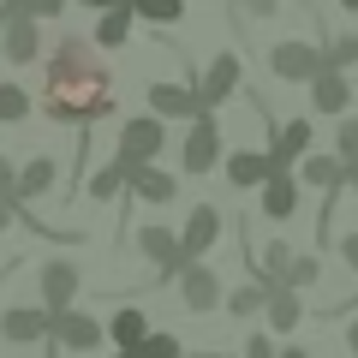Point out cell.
<instances>
[{
    "instance_id": "1",
    "label": "cell",
    "mask_w": 358,
    "mask_h": 358,
    "mask_svg": "<svg viewBox=\"0 0 358 358\" xmlns=\"http://www.w3.org/2000/svg\"><path fill=\"white\" fill-rule=\"evenodd\" d=\"M42 114L54 126H96L114 114V78L102 66V42L96 36H72L66 30L48 54L42 72Z\"/></svg>"
},
{
    "instance_id": "2",
    "label": "cell",
    "mask_w": 358,
    "mask_h": 358,
    "mask_svg": "<svg viewBox=\"0 0 358 358\" xmlns=\"http://www.w3.org/2000/svg\"><path fill=\"white\" fill-rule=\"evenodd\" d=\"M131 245L143 251V263L155 268V281H173L179 268H185V245H179V227H167V221H150V227L131 233Z\"/></svg>"
},
{
    "instance_id": "3",
    "label": "cell",
    "mask_w": 358,
    "mask_h": 358,
    "mask_svg": "<svg viewBox=\"0 0 358 358\" xmlns=\"http://www.w3.org/2000/svg\"><path fill=\"white\" fill-rule=\"evenodd\" d=\"M221 143H227V138H221V126H215V108H209V114H197V120H192L185 143H179V167L203 179L209 167H221V162H227V155H221Z\"/></svg>"
},
{
    "instance_id": "4",
    "label": "cell",
    "mask_w": 358,
    "mask_h": 358,
    "mask_svg": "<svg viewBox=\"0 0 358 358\" xmlns=\"http://www.w3.org/2000/svg\"><path fill=\"white\" fill-rule=\"evenodd\" d=\"M162 143H167V120H162V114H138V120L120 126L114 155H126L131 167H138V162H162Z\"/></svg>"
},
{
    "instance_id": "5",
    "label": "cell",
    "mask_w": 358,
    "mask_h": 358,
    "mask_svg": "<svg viewBox=\"0 0 358 358\" xmlns=\"http://www.w3.org/2000/svg\"><path fill=\"white\" fill-rule=\"evenodd\" d=\"M173 281H179V299H185V310H197V317H209L215 305H227V293H221V275L203 263V257H192V263L179 268Z\"/></svg>"
},
{
    "instance_id": "6",
    "label": "cell",
    "mask_w": 358,
    "mask_h": 358,
    "mask_svg": "<svg viewBox=\"0 0 358 358\" xmlns=\"http://www.w3.org/2000/svg\"><path fill=\"white\" fill-rule=\"evenodd\" d=\"M0 54H6L13 66H30L42 54V18H30L24 6H13L6 24H0Z\"/></svg>"
},
{
    "instance_id": "7",
    "label": "cell",
    "mask_w": 358,
    "mask_h": 358,
    "mask_svg": "<svg viewBox=\"0 0 358 358\" xmlns=\"http://www.w3.org/2000/svg\"><path fill=\"white\" fill-rule=\"evenodd\" d=\"M150 114L185 120V126H192L197 114H209V102H203V90H197V84H162V78H155V84H150Z\"/></svg>"
},
{
    "instance_id": "8",
    "label": "cell",
    "mask_w": 358,
    "mask_h": 358,
    "mask_svg": "<svg viewBox=\"0 0 358 358\" xmlns=\"http://www.w3.org/2000/svg\"><path fill=\"white\" fill-rule=\"evenodd\" d=\"M268 72L287 78V84H310L322 72V48H310V42H275L268 48Z\"/></svg>"
},
{
    "instance_id": "9",
    "label": "cell",
    "mask_w": 358,
    "mask_h": 358,
    "mask_svg": "<svg viewBox=\"0 0 358 358\" xmlns=\"http://www.w3.org/2000/svg\"><path fill=\"white\" fill-rule=\"evenodd\" d=\"M126 197H138V203H150V209H167L179 197V179L167 173L162 162H138L131 179H126Z\"/></svg>"
},
{
    "instance_id": "10",
    "label": "cell",
    "mask_w": 358,
    "mask_h": 358,
    "mask_svg": "<svg viewBox=\"0 0 358 358\" xmlns=\"http://www.w3.org/2000/svg\"><path fill=\"white\" fill-rule=\"evenodd\" d=\"M54 334V310L48 305H13L6 317H0V341H13V346H36Z\"/></svg>"
},
{
    "instance_id": "11",
    "label": "cell",
    "mask_w": 358,
    "mask_h": 358,
    "mask_svg": "<svg viewBox=\"0 0 358 358\" xmlns=\"http://www.w3.org/2000/svg\"><path fill=\"white\" fill-rule=\"evenodd\" d=\"M239 84H245V66H239V54H215V60L197 72V90H203V102L209 108H221L227 96H239Z\"/></svg>"
},
{
    "instance_id": "12",
    "label": "cell",
    "mask_w": 358,
    "mask_h": 358,
    "mask_svg": "<svg viewBox=\"0 0 358 358\" xmlns=\"http://www.w3.org/2000/svg\"><path fill=\"white\" fill-rule=\"evenodd\" d=\"M257 203H263L268 221H293L299 215V179H293V167H275V173L257 185Z\"/></svg>"
},
{
    "instance_id": "13",
    "label": "cell",
    "mask_w": 358,
    "mask_h": 358,
    "mask_svg": "<svg viewBox=\"0 0 358 358\" xmlns=\"http://www.w3.org/2000/svg\"><path fill=\"white\" fill-rule=\"evenodd\" d=\"M305 90H310V108H317V114H334V120H341L346 108H352V78H346L341 66H322Z\"/></svg>"
},
{
    "instance_id": "14",
    "label": "cell",
    "mask_w": 358,
    "mask_h": 358,
    "mask_svg": "<svg viewBox=\"0 0 358 358\" xmlns=\"http://www.w3.org/2000/svg\"><path fill=\"white\" fill-rule=\"evenodd\" d=\"M54 341H60L66 352H96V346L108 341V329L90 317V310H60V317H54Z\"/></svg>"
},
{
    "instance_id": "15",
    "label": "cell",
    "mask_w": 358,
    "mask_h": 358,
    "mask_svg": "<svg viewBox=\"0 0 358 358\" xmlns=\"http://www.w3.org/2000/svg\"><path fill=\"white\" fill-rule=\"evenodd\" d=\"M78 287H84V275H78V263H66V257H54V263H42V305L60 317V310H72Z\"/></svg>"
},
{
    "instance_id": "16",
    "label": "cell",
    "mask_w": 358,
    "mask_h": 358,
    "mask_svg": "<svg viewBox=\"0 0 358 358\" xmlns=\"http://www.w3.org/2000/svg\"><path fill=\"white\" fill-rule=\"evenodd\" d=\"M310 143H317L310 120H287V126L268 131V155H275V167H299V162L310 155Z\"/></svg>"
},
{
    "instance_id": "17",
    "label": "cell",
    "mask_w": 358,
    "mask_h": 358,
    "mask_svg": "<svg viewBox=\"0 0 358 358\" xmlns=\"http://www.w3.org/2000/svg\"><path fill=\"white\" fill-rule=\"evenodd\" d=\"M221 239V209L215 203H197L192 215H185V227H179V245H185V263L192 257H209V245Z\"/></svg>"
},
{
    "instance_id": "18",
    "label": "cell",
    "mask_w": 358,
    "mask_h": 358,
    "mask_svg": "<svg viewBox=\"0 0 358 358\" xmlns=\"http://www.w3.org/2000/svg\"><path fill=\"white\" fill-rule=\"evenodd\" d=\"M60 185V167H54V155H36V162H24L18 167V203H42V197H60L54 192Z\"/></svg>"
},
{
    "instance_id": "19",
    "label": "cell",
    "mask_w": 358,
    "mask_h": 358,
    "mask_svg": "<svg viewBox=\"0 0 358 358\" xmlns=\"http://www.w3.org/2000/svg\"><path fill=\"white\" fill-rule=\"evenodd\" d=\"M221 167H227L233 192H257V185H263L268 173H275V155H268V150H233Z\"/></svg>"
},
{
    "instance_id": "20",
    "label": "cell",
    "mask_w": 358,
    "mask_h": 358,
    "mask_svg": "<svg viewBox=\"0 0 358 358\" xmlns=\"http://www.w3.org/2000/svg\"><path fill=\"white\" fill-rule=\"evenodd\" d=\"M263 317H268V329H275V334H293L299 322H305V293H299V287H287V281H275Z\"/></svg>"
},
{
    "instance_id": "21",
    "label": "cell",
    "mask_w": 358,
    "mask_h": 358,
    "mask_svg": "<svg viewBox=\"0 0 358 358\" xmlns=\"http://www.w3.org/2000/svg\"><path fill=\"white\" fill-rule=\"evenodd\" d=\"M299 179L317 185V192H329V203H334V197L346 192V162H341V155H317V150H310L305 162H299Z\"/></svg>"
},
{
    "instance_id": "22",
    "label": "cell",
    "mask_w": 358,
    "mask_h": 358,
    "mask_svg": "<svg viewBox=\"0 0 358 358\" xmlns=\"http://www.w3.org/2000/svg\"><path fill=\"white\" fill-rule=\"evenodd\" d=\"M126 179H131V162H126V155H114V162H102L96 173H90L84 197H96V203H120V197H126Z\"/></svg>"
},
{
    "instance_id": "23",
    "label": "cell",
    "mask_w": 358,
    "mask_h": 358,
    "mask_svg": "<svg viewBox=\"0 0 358 358\" xmlns=\"http://www.w3.org/2000/svg\"><path fill=\"white\" fill-rule=\"evenodd\" d=\"M131 24H138V6H131V0H120V6H108V13L96 18V42H102V48H126Z\"/></svg>"
},
{
    "instance_id": "24",
    "label": "cell",
    "mask_w": 358,
    "mask_h": 358,
    "mask_svg": "<svg viewBox=\"0 0 358 358\" xmlns=\"http://www.w3.org/2000/svg\"><path fill=\"white\" fill-rule=\"evenodd\" d=\"M268 293H275V275H263V268H257L245 287H233V293H227V310H233V317H257V310L268 305Z\"/></svg>"
},
{
    "instance_id": "25",
    "label": "cell",
    "mask_w": 358,
    "mask_h": 358,
    "mask_svg": "<svg viewBox=\"0 0 358 358\" xmlns=\"http://www.w3.org/2000/svg\"><path fill=\"white\" fill-rule=\"evenodd\" d=\"M143 334H150V317H143L138 305H120L114 322H108V341L114 346H143Z\"/></svg>"
},
{
    "instance_id": "26",
    "label": "cell",
    "mask_w": 358,
    "mask_h": 358,
    "mask_svg": "<svg viewBox=\"0 0 358 358\" xmlns=\"http://www.w3.org/2000/svg\"><path fill=\"white\" fill-rule=\"evenodd\" d=\"M24 114H30V96H24V84L0 78V126H18Z\"/></svg>"
},
{
    "instance_id": "27",
    "label": "cell",
    "mask_w": 358,
    "mask_h": 358,
    "mask_svg": "<svg viewBox=\"0 0 358 358\" xmlns=\"http://www.w3.org/2000/svg\"><path fill=\"white\" fill-rule=\"evenodd\" d=\"M322 66L352 72V66H358V30H346V36H329V42H322Z\"/></svg>"
},
{
    "instance_id": "28",
    "label": "cell",
    "mask_w": 358,
    "mask_h": 358,
    "mask_svg": "<svg viewBox=\"0 0 358 358\" xmlns=\"http://www.w3.org/2000/svg\"><path fill=\"white\" fill-rule=\"evenodd\" d=\"M138 358H192V352H185V341H179V334L150 329V334H143V346H138Z\"/></svg>"
},
{
    "instance_id": "29",
    "label": "cell",
    "mask_w": 358,
    "mask_h": 358,
    "mask_svg": "<svg viewBox=\"0 0 358 358\" xmlns=\"http://www.w3.org/2000/svg\"><path fill=\"white\" fill-rule=\"evenodd\" d=\"M281 281L305 293V287H317V281H322V263H317L310 251H293V263H287V275H281Z\"/></svg>"
},
{
    "instance_id": "30",
    "label": "cell",
    "mask_w": 358,
    "mask_h": 358,
    "mask_svg": "<svg viewBox=\"0 0 358 358\" xmlns=\"http://www.w3.org/2000/svg\"><path fill=\"white\" fill-rule=\"evenodd\" d=\"M138 6V18H150V24H179L185 18V0H131Z\"/></svg>"
},
{
    "instance_id": "31",
    "label": "cell",
    "mask_w": 358,
    "mask_h": 358,
    "mask_svg": "<svg viewBox=\"0 0 358 358\" xmlns=\"http://www.w3.org/2000/svg\"><path fill=\"white\" fill-rule=\"evenodd\" d=\"M287 263H293V245H287V239H268V245H263V263H257V268L281 281V275H287ZM257 268H251V275H257Z\"/></svg>"
},
{
    "instance_id": "32",
    "label": "cell",
    "mask_w": 358,
    "mask_h": 358,
    "mask_svg": "<svg viewBox=\"0 0 358 358\" xmlns=\"http://www.w3.org/2000/svg\"><path fill=\"white\" fill-rule=\"evenodd\" d=\"M334 155L341 162H358V120L341 114V126H334Z\"/></svg>"
},
{
    "instance_id": "33",
    "label": "cell",
    "mask_w": 358,
    "mask_h": 358,
    "mask_svg": "<svg viewBox=\"0 0 358 358\" xmlns=\"http://www.w3.org/2000/svg\"><path fill=\"white\" fill-rule=\"evenodd\" d=\"M239 6V18H275L281 13V0H233Z\"/></svg>"
},
{
    "instance_id": "34",
    "label": "cell",
    "mask_w": 358,
    "mask_h": 358,
    "mask_svg": "<svg viewBox=\"0 0 358 358\" xmlns=\"http://www.w3.org/2000/svg\"><path fill=\"white\" fill-rule=\"evenodd\" d=\"M18 6H24L30 18H60L66 13V0H18Z\"/></svg>"
},
{
    "instance_id": "35",
    "label": "cell",
    "mask_w": 358,
    "mask_h": 358,
    "mask_svg": "<svg viewBox=\"0 0 358 358\" xmlns=\"http://www.w3.org/2000/svg\"><path fill=\"white\" fill-rule=\"evenodd\" d=\"M245 358H275V341H268V334H251V341H245Z\"/></svg>"
},
{
    "instance_id": "36",
    "label": "cell",
    "mask_w": 358,
    "mask_h": 358,
    "mask_svg": "<svg viewBox=\"0 0 358 358\" xmlns=\"http://www.w3.org/2000/svg\"><path fill=\"white\" fill-rule=\"evenodd\" d=\"M13 192H18V167L0 155V197H13Z\"/></svg>"
},
{
    "instance_id": "37",
    "label": "cell",
    "mask_w": 358,
    "mask_h": 358,
    "mask_svg": "<svg viewBox=\"0 0 358 358\" xmlns=\"http://www.w3.org/2000/svg\"><path fill=\"white\" fill-rule=\"evenodd\" d=\"M341 263L358 275V233H346V239H341Z\"/></svg>"
},
{
    "instance_id": "38",
    "label": "cell",
    "mask_w": 358,
    "mask_h": 358,
    "mask_svg": "<svg viewBox=\"0 0 358 358\" xmlns=\"http://www.w3.org/2000/svg\"><path fill=\"white\" fill-rule=\"evenodd\" d=\"M13 221H18V203H13V197H0V233L13 227Z\"/></svg>"
},
{
    "instance_id": "39",
    "label": "cell",
    "mask_w": 358,
    "mask_h": 358,
    "mask_svg": "<svg viewBox=\"0 0 358 358\" xmlns=\"http://www.w3.org/2000/svg\"><path fill=\"white\" fill-rule=\"evenodd\" d=\"M346 352H352V358H358V317H352V322H346Z\"/></svg>"
},
{
    "instance_id": "40",
    "label": "cell",
    "mask_w": 358,
    "mask_h": 358,
    "mask_svg": "<svg viewBox=\"0 0 358 358\" xmlns=\"http://www.w3.org/2000/svg\"><path fill=\"white\" fill-rule=\"evenodd\" d=\"M78 6H90V13H108V6H120V0H78Z\"/></svg>"
},
{
    "instance_id": "41",
    "label": "cell",
    "mask_w": 358,
    "mask_h": 358,
    "mask_svg": "<svg viewBox=\"0 0 358 358\" xmlns=\"http://www.w3.org/2000/svg\"><path fill=\"white\" fill-rule=\"evenodd\" d=\"M346 192H358V162H346Z\"/></svg>"
},
{
    "instance_id": "42",
    "label": "cell",
    "mask_w": 358,
    "mask_h": 358,
    "mask_svg": "<svg viewBox=\"0 0 358 358\" xmlns=\"http://www.w3.org/2000/svg\"><path fill=\"white\" fill-rule=\"evenodd\" d=\"M275 358H310V352H305V346H287V352H275Z\"/></svg>"
},
{
    "instance_id": "43",
    "label": "cell",
    "mask_w": 358,
    "mask_h": 358,
    "mask_svg": "<svg viewBox=\"0 0 358 358\" xmlns=\"http://www.w3.org/2000/svg\"><path fill=\"white\" fill-rule=\"evenodd\" d=\"M114 358H138V346H114Z\"/></svg>"
},
{
    "instance_id": "44",
    "label": "cell",
    "mask_w": 358,
    "mask_h": 358,
    "mask_svg": "<svg viewBox=\"0 0 358 358\" xmlns=\"http://www.w3.org/2000/svg\"><path fill=\"white\" fill-rule=\"evenodd\" d=\"M341 6H346V13H358V0H341Z\"/></svg>"
},
{
    "instance_id": "45",
    "label": "cell",
    "mask_w": 358,
    "mask_h": 358,
    "mask_svg": "<svg viewBox=\"0 0 358 358\" xmlns=\"http://www.w3.org/2000/svg\"><path fill=\"white\" fill-rule=\"evenodd\" d=\"M6 13H13V6H0V24H6Z\"/></svg>"
},
{
    "instance_id": "46",
    "label": "cell",
    "mask_w": 358,
    "mask_h": 358,
    "mask_svg": "<svg viewBox=\"0 0 358 358\" xmlns=\"http://www.w3.org/2000/svg\"><path fill=\"white\" fill-rule=\"evenodd\" d=\"M0 6H18V0H0Z\"/></svg>"
}]
</instances>
